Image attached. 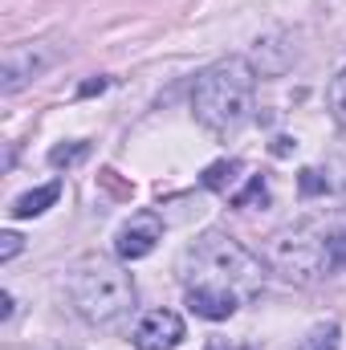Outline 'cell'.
<instances>
[{
    "mask_svg": "<svg viewBox=\"0 0 346 350\" xmlns=\"http://www.w3.org/2000/svg\"><path fill=\"white\" fill-rule=\"evenodd\" d=\"M253 98H257V70L245 57H224L196 78L191 110L212 135H237L253 118Z\"/></svg>",
    "mask_w": 346,
    "mask_h": 350,
    "instance_id": "cell-3",
    "label": "cell"
},
{
    "mask_svg": "<svg viewBox=\"0 0 346 350\" xmlns=\"http://www.w3.org/2000/svg\"><path fill=\"white\" fill-rule=\"evenodd\" d=\"M241 172H245L241 159H220V163H212V167L204 172V187H212V191H232L237 179H241Z\"/></svg>",
    "mask_w": 346,
    "mask_h": 350,
    "instance_id": "cell-9",
    "label": "cell"
},
{
    "mask_svg": "<svg viewBox=\"0 0 346 350\" xmlns=\"http://www.w3.org/2000/svg\"><path fill=\"white\" fill-rule=\"evenodd\" d=\"M322 187H326V183L318 179V172H302V191H306V196H314V191H322Z\"/></svg>",
    "mask_w": 346,
    "mask_h": 350,
    "instance_id": "cell-15",
    "label": "cell"
},
{
    "mask_svg": "<svg viewBox=\"0 0 346 350\" xmlns=\"http://www.w3.org/2000/svg\"><path fill=\"white\" fill-rule=\"evenodd\" d=\"M297 350H338V326H334V322L314 326V330L297 342Z\"/></svg>",
    "mask_w": 346,
    "mask_h": 350,
    "instance_id": "cell-10",
    "label": "cell"
},
{
    "mask_svg": "<svg viewBox=\"0 0 346 350\" xmlns=\"http://www.w3.org/2000/svg\"><path fill=\"white\" fill-rule=\"evenodd\" d=\"M159 241H163V224H159V216H155V212H139V216H131V220L118 228L114 249H118L122 261H143L147 253H155Z\"/></svg>",
    "mask_w": 346,
    "mask_h": 350,
    "instance_id": "cell-5",
    "label": "cell"
},
{
    "mask_svg": "<svg viewBox=\"0 0 346 350\" xmlns=\"http://www.w3.org/2000/svg\"><path fill=\"white\" fill-rule=\"evenodd\" d=\"M70 301L90 326H118L135 306L131 273H122L114 261L90 257L70 273Z\"/></svg>",
    "mask_w": 346,
    "mask_h": 350,
    "instance_id": "cell-4",
    "label": "cell"
},
{
    "mask_svg": "<svg viewBox=\"0 0 346 350\" xmlns=\"http://www.w3.org/2000/svg\"><path fill=\"white\" fill-rule=\"evenodd\" d=\"M41 66H45V62H37L33 49H8V57H4V90L12 94L21 82H29Z\"/></svg>",
    "mask_w": 346,
    "mask_h": 350,
    "instance_id": "cell-7",
    "label": "cell"
},
{
    "mask_svg": "<svg viewBox=\"0 0 346 350\" xmlns=\"http://www.w3.org/2000/svg\"><path fill=\"white\" fill-rule=\"evenodd\" d=\"M57 196H62V183H45V187H33V191H25V196L12 204V216H16V220L41 216L45 208H53V204H57Z\"/></svg>",
    "mask_w": 346,
    "mask_h": 350,
    "instance_id": "cell-8",
    "label": "cell"
},
{
    "mask_svg": "<svg viewBox=\"0 0 346 350\" xmlns=\"http://www.w3.org/2000/svg\"><path fill=\"white\" fill-rule=\"evenodd\" d=\"M16 253H21V237L16 232H4L0 237V261H12Z\"/></svg>",
    "mask_w": 346,
    "mask_h": 350,
    "instance_id": "cell-14",
    "label": "cell"
},
{
    "mask_svg": "<svg viewBox=\"0 0 346 350\" xmlns=\"http://www.w3.org/2000/svg\"><path fill=\"white\" fill-rule=\"evenodd\" d=\"M0 318H12V297L8 293H0Z\"/></svg>",
    "mask_w": 346,
    "mask_h": 350,
    "instance_id": "cell-16",
    "label": "cell"
},
{
    "mask_svg": "<svg viewBox=\"0 0 346 350\" xmlns=\"http://www.w3.org/2000/svg\"><path fill=\"white\" fill-rule=\"evenodd\" d=\"M269 261L297 285L334 277L346 265V216H310L293 228H281L269 241Z\"/></svg>",
    "mask_w": 346,
    "mask_h": 350,
    "instance_id": "cell-2",
    "label": "cell"
},
{
    "mask_svg": "<svg viewBox=\"0 0 346 350\" xmlns=\"http://www.w3.org/2000/svg\"><path fill=\"white\" fill-rule=\"evenodd\" d=\"M183 338V322L172 310H151L135 326V347L139 350H175Z\"/></svg>",
    "mask_w": 346,
    "mask_h": 350,
    "instance_id": "cell-6",
    "label": "cell"
},
{
    "mask_svg": "<svg viewBox=\"0 0 346 350\" xmlns=\"http://www.w3.org/2000/svg\"><path fill=\"white\" fill-rule=\"evenodd\" d=\"M265 200H269V191H265V183H261L257 175L249 179V187H245L241 196H232V204H237V208H249V204H265Z\"/></svg>",
    "mask_w": 346,
    "mask_h": 350,
    "instance_id": "cell-13",
    "label": "cell"
},
{
    "mask_svg": "<svg viewBox=\"0 0 346 350\" xmlns=\"http://www.w3.org/2000/svg\"><path fill=\"white\" fill-rule=\"evenodd\" d=\"M179 277L187 289V310L208 322L232 318L265 285L261 261L228 232H204L196 245H187L179 261Z\"/></svg>",
    "mask_w": 346,
    "mask_h": 350,
    "instance_id": "cell-1",
    "label": "cell"
},
{
    "mask_svg": "<svg viewBox=\"0 0 346 350\" xmlns=\"http://www.w3.org/2000/svg\"><path fill=\"white\" fill-rule=\"evenodd\" d=\"M82 155H86V143H74V147H53V151H49V163H53V167H74Z\"/></svg>",
    "mask_w": 346,
    "mask_h": 350,
    "instance_id": "cell-12",
    "label": "cell"
},
{
    "mask_svg": "<svg viewBox=\"0 0 346 350\" xmlns=\"http://www.w3.org/2000/svg\"><path fill=\"white\" fill-rule=\"evenodd\" d=\"M102 90H106V82H102V78H94V82L82 86V94H102Z\"/></svg>",
    "mask_w": 346,
    "mask_h": 350,
    "instance_id": "cell-17",
    "label": "cell"
},
{
    "mask_svg": "<svg viewBox=\"0 0 346 350\" xmlns=\"http://www.w3.org/2000/svg\"><path fill=\"white\" fill-rule=\"evenodd\" d=\"M330 110H334V118L346 126V70L330 82Z\"/></svg>",
    "mask_w": 346,
    "mask_h": 350,
    "instance_id": "cell-11",
    "label": "cell"
}]
</instances>
